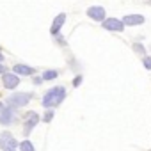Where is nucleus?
I'll use <instances>...</instances> for the list:
<instances>
[{
    "label": "nucleus",
    "instance_id": "20",
    "mask_svg": "<svg viewBox=\"0 0 151 151\" xmlns=\"http://www.w3.org/2000/svg\"><path fill=\"white\" fill-rule=\"evenodd\" d=\"M34 84H36V86L43 84V78H41V77H36V78H34Z\"/></svg>",
    "mask_w": 151,
    "mask_h": 151
},
{
    "label": "nucleus",
    "instance_id": "17",
    "mask_svg": "<svg viewBox=\"0 0 151 151\" xmlns=\"http://www.w3.org/2000/svg\"><path fill=\"white\" fill-rule=\"evenodd\" d=\"M142 62H144V68L146 69H151V57H144Z\"/></svg>",
    "mask_w": 151,
    "mask_h": 151
},
{
    "label": "nucleus",
    "instance_id": "18",
    "mask_svg": "<svg viewBox=\"0 0 151 151\" xmlns=\"http://www.w3.org/2000/svg\"><path fill=\"white\" fill-rule=\"evenodd\" d=\"M55 39L59 41V45H60V46H66V39H64L60 34H57V37H55Z\"/></svg>",
    "mask_w": 151,
    "mask_h": 151
},
{
    "label": "nucleus",
    "instance_id": "16",
    "mask_svg": "<svg viewBox=\"0 0 151 151\" xmlns=\"http://www.w3.org/2000/svg\"><path fill=\"white\" fill-rule=\"evenodd\" d=\"M82 80H84V78H82V75H77V77H75V80H73V86H75V87H78V86L82 84Z\"/></svg>",
    "mask_w": 151,
    "mask_h": 151
},
{
    "label": "nucleus",
    "instance_id": "11",
    "mask_svg": "<svg viewBox=\"0 0 151 151\" xmlns=\"http://www.w3.org/2000/svg\"><path fill=\"white\" fill-rule=\"evenodd\" d=\"M14 123V110L11 107H4L0 112V124H13Z\"/></svg>",
    "mask_w": 151,
    "mask_h": 151
},
{
    "label": "nucleus",
    "instance_id": "6",
    "mask_svg": "<svg viewBox=\"0 0 151 151\" xmlns=\"http://www.w3.org/2000/svg\"><path fill=\"white\" fill-rule=\"evenodd\" d=\"M18 84H20V77L16 73H4L2 75V86L6 87V89H14V87H18Z\"/></svg>",
    "mask_w": 151,
    "mask_h": 151
},
{
    "label": "nucleus",
    "instance_id": "22",
    "mask_svg": "<svg viewBox=\"0 0 151 151\" xmlns=\"http://www.w3.org/2000/svg\"><path fill=\"white\" fill-rule=\"evenodd\" d=\"M0 62H4V53L0 52Z\"/></svg>",
    "mask_w": 151,
    "mask_h": 151
},
{
    "label": "nucleus",
    "instance_id": "19",
    "mask_svg": "<svg viewBox=\"0 0 151 151\" xmlns=\"http://www.w3.org/2000/svg\"><path fill=\"white\" fill-rule=\"evenodd\" d=\"M4 73H7V68L2 66V62H0V75H4Z\"/></svg>",
    "mask_w": 151,
    "mask_h": 151
},
{
    "label": "nucleus",
    "instance_id": "15",
    "mask_svg": "<svg viewBox=\"0 0 151 151\" xmlns=\"http://www.w3.org/2000/svg\"><path fill=\"white\" fill-rule=\"evenodd\" d=\"M52 119H53V109H48L43 116V123H50Z\"/></svg>",
    "mask_w": 151,
    "mask_h": 151
},
{
    "label": "nucleus",
    "instance_id": "7",
    "mask_svg": "<svg viewBox=\"0 0 151 151\" xmlns=\"http://www.w3.org/2000/svg\"><path fill=\"white\" fill-rule=\"evenodd\" d=\"M87 16H89L91 20H94V22H100V23L107 18L105 9H103L101 6H93V7H89V9H87Z\"/></svg>",
    "mask_w": 151,
    "mask_h": 151
},
{
    "label": "nucleus",
    "instance_id": "4",
    "mask_svg": "<svg viewBox=\"0 0 151 151\" xmlns=\"http://www.w3.org/2000/svg\"><path fill=\"white\" fill-rule=\"evenodd\" d=\"M37 123H39V114L37 112H29L27 114V117H25V123H23V135L25 137H29L30 135V132L37 126Z\"/></svg>",
    "mask_w": 151,
    "mask_h": 151
},
{
    "label": "nucleus",
    "instance_id": "13",
    "mask_svg": "<svg viewBox=\"0 0 151 151\" xmlns=\"http://www.w3.org/2000/svg\"><path fill=\"white\" fill-rule=\"evenodd\" d=\"M18 151H34V144L30 140H23L18 144Z\"/></svg>",
    "mask_w": 151,
    "mask_h": 151
},
{
    "label": "nucleus",
    "instance_id": "23",
    "mask_svg": "<svg viewBox=\"0 0 151 151\" xmlns=\"http://www.w3.org/2000/svg\"><path fill=\"white\" fill-rule=\"evenodd\" d=\"M146 2H147V4H151V0H146Z\"/></svg>",
    "mask_w": 151,
    "mask_h": 151
},
{
    "label": "nucleus",
    "instance_id": "5",
    "mask_svg": "<svg viewBox=\"0 0 151 151\" xmlns=\"http://www.w3.org/2000/svg\"><path fill=\"white\" fill-rule=\"evenodd\" d=\"M101 27L105 30H110V32H123L124 30L123 20H117V18H105L101 22Z\"/></svg>",
    "mask_w": 151,
    "mask_h": 151
},
{
    "label": "nucleus",
    "instance_id": "8",
    "mask_svg": "<svg viewBox=\"0 0 151 151\" xmlns=\"http://www.w3.org/2000/svg\"><path fill=\"white\" fill-rule=\"evenodd\" d=\"M64 22H66V14H64V13L57 14V16L53 18V22H52V27H50V34H52V36H57V34H60V29H62Z\"/></svg>",
    "mask_w": 151,
    "mask_h": 151
},
{
    "label": "nucleus",
    "instance_id": "3",
    "mask_svg": "<svg viewBox=\"0 0 151 151\" xmlns=\"http://www.w3.org/2000/svg\"><path fill=\"white\" fill-rule=\"evenodd\" d=\"M0 149L2 151H18V140L11 132L0 133Z\"/></svg>",
    "mask_w": 151,
    "mask_h": 151
},
{
    "label": "nucleus",
    "instance_id": "14",
    "mask_svg": "<svg viewBox=\"0 0 151 151\" xmlns=\"http://www.w3.org/2000/svg\"><path fill=\"white\" fill-rule=\"evenodd\" d=\"M132 48H133V52H135V53H139V55H144V52H146V48H144L140 43H133V46H132Z\"/></svg>",
    "mask_w": 151,
    "mask_h": 151
},
{
    "label": "nucleus",
    "instance_id": "10",
    "mask_svg": "<svg viewBox=\"0 0 151 151\" xmlns=\"http://www.w3.org/2000/svg\"><path fill=\"white\" fill-rule=\"evenodd\" d=\"M146 20H144V16L142 14H126L124 18H123V23H124V27L128 25V27H137V25H142Z\"/></svg>",
    "mask_w": 151,
    "mask_h": 151
},
{
    "label": "nucleus",
    "instance_id": "21",
    "mask_svg": "<svg viewBox=\"0 0 151 151\" xmlns=\"http://www.w3.org/2000/svg\"><path fill=\"white\" fill-rule=\"evenodd\" d=\"M4 107H6V105H4V101H0V112L4 110Z\"/></svg>",
    "mask_w": 151,
    "mask_h": 151
},
{
    "label": "nucleus",
    "instance_id": "12",
    "mask_svg": "<svg viewBox=\"0 0 151 151\" xmlns=\"http://www.w3.org/2000/svg\"><path fill=\"white\" fill-rule=\"evenodd\" d=\"M59 77V71L57 69H46V71H43V82H46V80H55Z\"/></svg>",
    "mask_w": 151,
    "mask_h": 151
},
{
    "label": "nucleus",
    "instance_id": "1",
    "mask_svg": "<svg viewBox=\"0 0 151 151\" xmlns=\"http://www.w3.org/2000/svg\"><path fill=\"white\" fill-rule=\"evenodd\" d=\"M66 98V89L62 86H57V87H52L46 91V94L43 96V107L45 109H53L57 105H60Z\"/></svg>",
    "mask_w": 151,
    "mask_h": 151
},
{
    "label": "nucleus",
    "instance_id": "9",
    "mask_svg": "<svg viewBox=\"0 0 151 151\" xmlns=\"http://www.w3.org/2000/svg\"><path fill=\"white\" fill-rule=\"evenodd\" d=\"M13 73H16L18 77H30V75L36 73V69L27 66V64H14L13 66Z\"/></svg>",
    "mask_w": 151,
    "mask_h": 151
},
{
    "label": "nucleus",
    "instance_id": "2",
    "mask_svg": "<svg viewBox=\"0 0 151 151\" xmlns=\"http://www.w3.org/2000/svg\"><path fill=\"white\" fill-rule=\"evenodd\" d=\"M30 100H32V94L30 93H16V94H11L6 100V105L11 107V109H22V107L29 105Z\"/></svg>",
    "mask_w": 151,
    "mask_h": 151
}]
</instances>
